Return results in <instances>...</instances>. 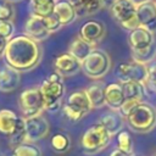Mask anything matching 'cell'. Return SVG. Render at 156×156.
Listing matches in <instances>:
<instances>
[{
  "label": "cell",
  "instance_id": "1",
  "mask_svg": "<svg viewBox=\"0 0 156 156\" xmlns=\"http://www.w3.org/2000/svg\"><path fill=\"white\" fill-rule=\"evenodd\" d=\"M4 58L7 66L20 72L29 71L40 62L41 48L38 41L26 34H20L7 40Z\"/></svg>",
  "mask_w": 156,
  "mask_h": 156
},
{
  "label": "cell",
  "instance_id": "2",
  "mask_svg": "<svg viewBox=\"0 0 156 156\" xmlns=\"http://www.w3.org/2000/svg\"><path fill=\"white\" fill-rule=\"evenodd\" d=\"M129 128L136 133H149L156 127V108L147 102H139L124 118Z\"/></svg>",
  "mask_w": 156,
  "mask_h": 156
},
{
  "label": "cell",
  "instance_id": "3",
  "mask_svg": "<svg viewBox=\"0 0 156 156\" xmlns=\"http://www.w3.org/2000/svg\"><path fill=\"white\" fill-rule=\"evenodd\" d=\"M40 93L44 100V110L55 112L60 108L62 98L65 95V84L62 76L57 72L49 74L40 85Z\"/></svg>",
  "mask_w": 156,
  "mask_h": 156
},
{
  "label": "cell",
  "instance_id": "4",
  "mask_svg": "<svg viewBox=\"0 0 156 156\" xmlns=\"http://www.w3.org/2000/svg\"><path fill=\"white\" fill-rule=\"evenodd\" d=\"M110 68L111 58L107 52L100 49H94L82 61V71L91 79H100L105 77Z\"/></svg>",
  "mask_w": 156,
  "mask_h": 156
},
{
  "label": "cell",
  "instance_id": "5",
  "mask_svg": "<svg viewBox=\"0 0 156 156\" xmlns=\"http://www.w3.org/2000/svg\"><path fill=\"white\" fill-rule=\"evenodd\" d=\"M112 139V135L100 124H93L90 126L80 139L82 149L85 154H96L105 149Z\"/></svg>",
  "mask_w": 156,
  "mask_h": 156
},
{
  "label": "cell",
  "instance_id": "6",
  "mask_svg": "<svg viewBox=\"0 0 156 156\" xmlns=\"http://www.w3.org/2000/svg\"><path fill=\"white\" fill-rule=\"evenodd\" d=\"M110 10L112 18L122 28L130 32L140 26L136 17V5H134L130 0H117Z\"/></svg>",
  "mask_w": 156,
  "mask_h": 156
},
{
  "label": "cell",
  "instance_id": "7",
  "mask_svg": "<svg viewBox=\"0 0 156 156\" xmlns=\"http://www.w3.org/2000/svg\"><path fill=\"white\" fill-rule=\"evenodd\" d=\"M91 102L85 93V89L73 91L63 107L65 115L71 121H79L91 111Z\"/></svg>",
  "mask_w": 156,
  "mask_h": 156
},
{
  "label": "cell",
  "instance_id": "8",
  "mask_svg": "<svg viewBox=\"0 0 156 156\" xmlns=\"http://www.w3.org/2000/svg\"><path fill=\"white\" fill-rule=\"evenodd\" d=\"M18 104L24 118L41 115V111L44 110V100L40 89L30 88L23 90L20 95Z\"/></svg>",
  "mask_w": 156,
  "mask_h": 156
},
{
  "label": "cell",
  "instance_id": "9",
  "mask_svg": "<svg viewBox=\"0 0 156 156\" xmlns=\"http://www.w3.org/2000/svg\"><path fill=\"white\" fill-rule=\"evenodd\" d=\"M116 76L121 82L133 80L141 84H145L147 78V65L136 62L134 60L129 62H122L116 69Z\"/></svg>",
  "mask_w": 156,
  "mask_h": 156
},
{
  "label": "cell",
  "instance_id": "10",
  "mask_svg": "<svg viewBox=\"0 0 156 156\" xmlns=\"http://www.w3.org/2000/svg\"><path fill=\"white\" fill-rule=\"evenodd\" d=\"M24 128H26V140L29 143L37 141L39 139H44L45 136H48L50 132V124L48 119L41 115L24 118Z\"/></svg>",
  "mask_w": 156,
  "mask_h": 156
},
{
  "label": "cell",
  "instance_id": "11",
  "mask_svg": "<svg viewBox=\"0 0 156 156\" xmlns=\"http://www.w3.org/2000/svg\"><path fill=\"white\" fill-rule=\"evenodd\" d=\"M106 34V27L101 21L90 20L82 24L79 29V37L91 45L100 43Z\"/></svg>",
  "mask_w": 156,
  "mask_h": 156
},
{
  "label": "cell",
  "instance_id": "12",
  "mask_svg": "<svg viewBox=\"0 0 156 156\" xmlns=\"http://www.w3.org/2000/svg\"><path fill=\"white\" fill-rule=\"evenodd\" d=\"M128 44L132 50H143L155 44L154 33L139 26L128 34Z\"/></svg>",
  "mask_w": 156,
  "mask_h": 156
},
{
  "label": "cell",
  "instance_id": "13",
  "mask_svg": "<svg viewBox=\"0 0 156 156\" xmlns=\"http://www.w3.org/2000/svg\"><path fill=\"white\" fill-rule=\"evenodd\" d=\"M54 68L60 76H73L82 69V62L71 54L65 52L55 57Z\"/></svg>",
  "mask_w": 156,
  "mask_h": 156
},
{
  "label": "cell",
  "instance_id": "14",
  "mask_svg": "<svg viewBox=\"0 0 156 156\" xmlns=\"http://www.w3.org/2000/svg\"><path fill=\"white\" fill-rule=\"evenodd\" d=\"M136 17L139 24L150 32H156V2L154 0L136 6Z\"/></svg>",
  "mask_w": 156,
  "mask_h": 156
},
{
  "label": "cell",
  "instance_id": "15",
  "mask_svg": "<svg viewBox=\"0 0 156 156\" xmlns=\"http://www.w3.org/2000/svg\"><path fill=\"white\" fill-rule=\"evenodd\" d=\"M24 34L35 41H43L51 34L44 23V18L30 15L24 23Z\"/></svg>",
  "mask_w": 156,
  "mask_h": 156
},
{
  "label": "cell",
  "instance_id": "16",
  "mask_svg": "<svg viewBox=\"0 0 156 156\" xmlns=\"http://www.w3.org/2000/svg\"><path fill=\"white\" fill-rule=\"evenodd\" d=\"M124 94L121 83H110L105 85V105L111 110L118 111L124 102Z\"/></svg>",
  "mask_w": 156,
  "mask_h": 156
},
{
  "label": "cell",
  "instance_id": "17",
  "mask_svg": "<svg viewBox=\"0 0 156 156\" xmlns=\"http://www.w3.org/2000/svg\"><path fill=\"white\" fill-rule=\"evenodd\" d=\"M99 123L113 136L123 129L124 117L119 113V111L111 110V111H107V112L101 115V117L99 119Z\"/></svg>",
  "mask_w": 156,
  "mask_h": 156
},
{
  "label": "cell",
  "instance_id": "18",
  "mask_svg": "<svg viewBox=\"0 0 156 156\" xmlns=\"http://www.w3.org/2000/svg\"><path fill=\"white\" fill-rule=\"evenodd\" d=\"M21 84V72L5 66L0 69V91H13Z\"/></svg>",
  "mask_w": 156,
  "mask_h": 156
},
{
  "label": "cell",
  "instance_id": "19",
  "mask_svg": "<svg viewBox=\"0 0 156 156\" xmlns=\"http://www.w3.org/2000/svg\"><path fill=\"white\" fill-rule=\"evenodd\" d=\"M54 13L57 16V18L60 20L62 26H67V24L73 23L78 17L76 9L73 7V5L68 0L56 1Z\"/></svg>",
  "mask_w": 156,
  "mask_h": 156
},
{
  "label": "cell",
  "instance_id": "20",
  "mask_svg": "<svg viewBox=\"0 0 156 156\" xmlns=\"http://www.w3.org/2000/svg\"><path fill=\"white\" fill-rule=\"evenodd\" d=\"M68 1L73 5L77 15L80 17L95 15L104 7L101 0H68Z\"/></svg>",
  "mask_w": 156,
  "mask_h": 156
},
{
  "label": "cell",
  "instance_id": "21",
  "mask_svg": "<svg viewBox=\"0 0 156 156\" xmlns=\"http://www.w3.org/2000/svg\"><path fill=\"white\" fill-rule=\"evenodd\" d=\"M121 85H122L126 100H133L138 102L143 101L145 96V90H146L145 84L133 82V80H127V82H121Z\"/></svg>",
  "mask_w": 156,
  "mask_h": 156
},
{
  "label": "cell",
  "instance_id": "22",
  "mask_svg": "<svg viewBox=\"0 0 156 156\" xmlns=\"http://www.w3.org/2000/svg\"><path fill=\"white\" fill-rule=\"evenodd\" d=\"M95 49L94 45L87 43L85 40H83L79 35L76 37L68 45V54H71L72 56H74L78 61H83L93 50Z\"/></svg>",
  "mask_w": 156,
  "mask_h": 156
},
{
  "label": "cell",
  "instance_id": "23",
  "mask_svg": "<svg viewBox=\"0 0 156 156\" xmlns=\"http://www.w3.org/2000/svg\"><path fill=\"white\" fill-rule=\"evenodd\" d=\"M85 93L91 102L93 108L105 106V84L101 82L93 83L85 88Z\"/></svg>",
  "mask_w": 156,
  "mask_h": 156
},
{
  "label": "cell",
  "instance_id": "24",
  "mask_svg": "<svg viewBox=\"0 0 156 156\" xmlns=\"http://www.w3.org/2000/svg\"><path fill=\"white\" fill-rule=\"evenodd\" d=\"M56 0H30L29 7L33 16L45 18L54 13Z\"/></svg>",
  "mask_w": 156,
  "mask_h": 156
},
{
  "label": "cell",
  "instance_id": "25",
  "mask_svg": "<svg viewBox=\"0 0 156 156\" xmlns=\"http://www.w3.org/2000/svg\"><path fill=\"white\" fill-rule=\"evenodd\" d=\"M18 122V116L12 111L7 108L0 110V133L5 135H11L15 130Z\"/></svg>",
  "mask_w": 156,
  "mask_h": 156
},
{
  "label": "cell",
  "instance_id": "26",
  "mask_svg": "<svg viewBox=\"0 0 156 156\" xmlns=\"http://www.w3.org/2000/svg\"><path fill=\"white\" fill-rule=\"evenodd\" d=\"M156 57V45H151L146 49L143 50H132V60L144 63V65H149L152 61H155Z\"/></svg>",
  "mask_w": 156,
  "mask_h": 156
},
{
  "label": "cell",
  "instance_id": "27",
  "mask_svg": "<svg viewBox=\"0 0 156 156\" xmlns=\"http://www.w3.org/2000/svg\"><path fill=\"white\" fill-rule=\"evenodd\" d=\"M9 141L10 145L13 147H16L17 145L27 141L26 140V128H24V118L23 117H18V122L17 126L15 128V130L12 132L11 135H9Z\"/></svg>",
  "mask_w": 156,
  "mask_h": 156
},
{
  "label": "cell",
  "instance_id": "28",
  "mask_svg": "<svg viewBox=\"0 0 156 156\" xmlns=\"http://www.w3.org/2000/svg\"><path fill=\"white\" fill-rule=\"evenodd\" d=\"M12 156H41V151L33 143L24 141L13 147Z\"/></svg>",
  "mask_w": 156,
  "mask_h": 156
},
{
  "label": "cell",
  "instance_id": "29",
  "mask_svg": "<svg viewBox=\"0 0 156 156\" xmlns=\"http://www.w3.org/2000/svg\"><path fill=\"white\" fill-rule=\"evenodd\" d=\"M51 147L56 151V152H66L69 146H71V140L68 138V135H66L65 133H56L51 136L50 140Z\"/></svg>",
  "mask_w": 156,
  "mask_h": 156
},
{
  "label": "cell",
  "instance_id": "30",
  "mask_svg": "<svg viewBox=\"0 0 156 156\" xmlns=\"http://www.w3.org/2000/svg\"><path fill=\"white\" fill-rule=\"evenodd\" d=\"M117 138V149L132 155L133 154V140L130 136V133L126 129H122L116 134Z\"/></svg>",
  "mask_w": 156,
  "mask_h": 156
},
{
  "label": "cell",
  "instance_id": "31",
  "mask_svg": "<svg viewBox=\"0 0 156 156\" xmlns=\"http://www.w3.org/2000/svg\"><path fill=\"white\" fill-rule=\"evenodd\" d=\"M15 7L7 0H0V21H12L15 17Z\"/></svg>",
  "mask_w": 156,
  "mask_h": 156
},
{
  "label": "cell",
  "instance_id": "32",
  "mask_svg": "<svg viewBox=\"0 0 156 156\" xmlns=\"http://www.w3.org/2000/svg\"><path fill=\"white\" fill-rule=\"evenodd\" d=\"M145 87H147L152 91H156V61H152L147 65V78L145 82Z\"/></svg>",
  "mask_w": 156,
  "mask_h": 156
},
{
  "label": "cell",
  "instance_id": "33",
  "mask_svg": "<svg viewBox=\"0 0 156 156\" xmlns=\"http://www.w3.org/2000/svg\"><path fill=\"white\" fill-rule=\"evenodd\" d=\"M15 33V24L12 21H0V35L10 40Z\"/></svg>",
  "mask_w": 156,
  "mask_h": 156
},
{
  "label": "cell",
  "instance_id": "34",
  "mask_svg": "<svg viewBox=\"0 0 156 156\" xmlns=\"http://www.w3.org/2000/svg\"><path fill=\"white\" fill-rule=\"evenodd\" d=\"M44 23H45V26H46V28L49 29V32H50V33L57 32V30L62 27V24H61L60 20L57 18V16H56L55 13H52V15H50V16L45 17V18H44Z\"/></svg>",
  "mask_w": 156,
  "mask_h": 156
},
{
  "label": "cell",
  "instance_id": "35",
  "mask_svg": "<svg viewBox=\"0 0 156 156\" xmlns=\"http://www.w3.org/2000/svg\"><path fill=\"white\" fill-rule=\"evenodd\" d=\"M6 44H7V39H5L4 37H1V35H0V57H1V56H4Z\"/></svg>",
  "mask_w": 156,
  "mask_h": 156
},
{
  "label": "cell",
  "instance_id": "36",
  "mask_svg": "<svg viewBox=\"0 0 156 156\" xmlns=\"http://www.w3.org/2000/svg\"><path fill=\"white\" fill-rule=\"evenodd\" d=\"M110 156H133V155H129V154H127V152H124V151H122L119 149H115L110 154Z\"/></svg>",
  "mask_w": 156,
  "mask_h": 156
},
{
  "label": "cell",
  "instance_id": "37",
  "mask_svg": "<svg viewBox=\"0 0 156 156\" xmlns=\"http://www.w3.org/2000/svg\"><path fill=\"white\" fill-rule=\"evenodd\" d=\"M102 1V5H104V7H111L117 0H101Z\"/></svg>",
  "mask_w": 156,
  "mask_h": 156
},
{
  "label": "cell",
  "instance_id": "38",
  "mask_svg": "<svg viewBox=\"0 0 156 156\" xmlns=\"http://www.w3.org/2000/svg\"><path fill=\"white\" fill-rule=\"evenodd\" d=\"M134 5H140V4H144V2H147V1H151V0H130Z\"/></svg>",
  "mask_w": 156,
  "mask_h": 156
},
{
  "label": "cell",
  "instance_id": "39",
  "mask_svg": "<svg viewBox=\"0 0 156 156\" xmlns=\"http://www.w3.org/2000/svg\"><path fill=\"white\" fill-rule=\"evenodd\" d=\"M7 1H10V2H18V1H22V0H7Z\"/></svg>",
  "mask_w": 156,
  "mask_h": 156
},
{
  "label": "cell",
  "instance_id": "40",
  "mask_svg": "<svg viewBox=\"0 0 156 156\" xmlns=\"http://www.w3.org/2000/svg\"><path fill=\"white\" fill-rule=\"evenodd\" d=\"M0 156H1V154H0Z\"/></svg>",
  "mask_w": 156,
  "mask_h": 156
},
{
  "label": "cell",
  "instance_id": "41",
  "mask_svg": "<svg viewBox=\"0 0 156 156\" xmlns=\"http://www.w3.org/2000/svg\"><path fill=\"white\" fill-rule=\"evenodd\" d=\"M155 156H156V155H155Z\"/></svg>",
  "mask_w": 156,
  "mask_h": 156
},
{
  "label": "cell",
  "instance_id": "42",
  "mask_svg": "<svg viewBox=\"0 0 156 156\" xmlns=\"http://www.w3.org/2000/svg\"><path fill=\"white\" fill-rule=\"evenodd\" d=\"M155 2H156V1H155Z\"/></svg>",
  "mask_w": 156,
  "mask_h": 156
}]
</instances>
